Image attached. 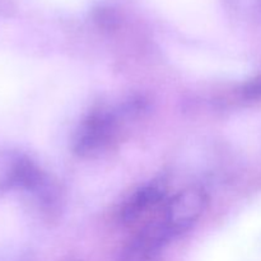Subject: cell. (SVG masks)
I'll return each mask as SVG.
<instances>
[{"label":"cell","instance_id":"6da1fadb","mask_svg":"<svg viewBox=\"0 0 261 261\" xmlns=\"http://www.w3.org/2000/svg\"><path fill=\"white\" fill-rule=\"evenodd\" d=\"M206 205L205 191L200 188H189L168 200L157 219L171 240L188 231L200 218Z\"/></svg>","mask_w":261,"mask_h":261},{"label":"cell","instance_id":"7a4b0ae2","mask_svg":"<svg viewBox=\"0 0 261 261\" xmlns=\"http://www.w3.org/2000/svg\"><path fill=\"white\" fill-rule=\"evenodd\" d=\"M47 182L40 168L22 153L0 152V194L13 189H24L45 198L51 193Z\"/></svg>","mask_w":261,"mask_h":261},{"label":"cell","instance_id":"3957f363","mask_svg":"<svg viewBox=\"0 0 261 261\" xmlns=\"http://www.w3.org/2000/svg\"><path fill=\"white\" fill-rule=\"evenodd\" d=\"M117 119L112 112H92L79 126L74 139V150L86 158L106 152L117 137Z\"/></svg>","mask_w":261,"mask_h":261},{"label":"cell","instance_id":"277c9868","mask_svg":"<svg viewBox=\"0 0 261 261\" xmlns=\"http://www.w3.org/2000/svg\"><path fill=\"white\" fill-rule=\"evenodd\" d=\"M166 189L162 184L153 182L135 191L124 205L121 218L125 224H134L149 216L165 200Z\"/></svg>","mask_w":261,"mask_h":261}]
</instances>
